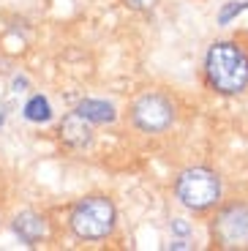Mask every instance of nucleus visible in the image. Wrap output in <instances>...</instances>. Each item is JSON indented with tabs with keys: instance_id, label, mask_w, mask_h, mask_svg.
<instances>
[{
	"instance_id": "nucleus-1",
	"label": "nucleus",
	"mask_w": 248,
	"mask_h": 251,
	"mask_svg": "<svg viewBox=\"0 0 248 251\" xmlns=\"http://www.w3.org/2000/svg\"><path fill=\"white\" fill-rule=\"evenodd\" d=\"M205 82L221 96L248 88V52L237 41H216L205 55Z\"/></svg>"
},
{
	"instance_id": "nucleus-2",
	"label": "nucleus",
	"mask_w": 248,
	"mask_h": 251,
	"mask_svg": "<svg viewBox=\"0 0 248 251\" xmlns=\"http://www.w3.org/2000/svg\"><path fill=\"white\" fill-rule=\"evenodd\" d=\"M118 224V210L109 197H82L69 210V229L79 240H104L115 232Z\"/></svg>"
},
{
	"instance_id": "nucleus-3",
	"label": "nucleus",
	"mask_w": 248,
	"mask_h": 251,
	"mask_svg": "<svg viewBox=\"0 0 248 251\" xmlns=\"http://www.w3.org/2000/svg\"><path fill=\"white\" fill-rule=\"evenodd\" d=\"M174 194L188 210H210L221 200V177L207 167H188L174 180Z\"/></svg>"
},
{
	"instance_id": "nucleus-4",
	"label": "nucleus",
	"mask_w": 248,
	"mask_h": 251,
	"mask_svg": "<svg viewBox=\"0 0 248 251\" xmlns=\"http://www.w3.org/2000/svg\"><path fill=\"white\" fill-rule=\"evenodd\" d=\"M131 123L145 134H161L174 123V104L158 90H145L128 109Z\"/></svg>"
},
{
	"instance_id": "nucleus-5",
	"label": "nucleus",
	"mask_w": 248,
	"mask_h": 251,
	"mask_svg": "<svg viewBox=\"0 0 248 251\" xmlns=\"http://www.w3.org/2000/svg\"><path fill=\"white\" fill-rule=\"evenodd\" d=\"M216 246L221 249H248V205H223L210 224Z\"/></svg>"
},
{
	"instance_id": "nucleus-6",
	"label": "nucleus",
	"mask_w": 248,
	"mask_h": 251,
	"mask_svg": "<svg viewBox=\"0 0 248 251\" xmlns=\"http://www.w3.org/2000/svg\"><path fill=\"white\" fill-rule=\"evenodd\" d=\"M60 137H63V142L69 145V148H85V145H90V139H93V131H90V120L87 118H82L79 112H71V115H66L63 118V123H60Z\"/></svg>"
},
{
	"instance_id": "nucleus-7",
	"label": "nucleus",
	"mask_w": 248,
	"mask_h": 251,
	"mask_svg": "<svg viewBox=\"0 0 248 251\" xmlns=\"http://www.w3.org/2000/svg\"><path fill=\"white\" fill-rule=\"evenodd\" d=\"M11 226H14V232H17V238L22 240V243H27V246H36L38 240L47 238V219L38 216V213H33V210L19 213Z\"/></svg>"
},
{
	"instance_id": "nucleus-8",
	"label": "nucleus",
	"mask_w": 248,
	"mask_h": 251,
	"mask_svg": "<svg viewBox=\"0 0 248 251\" xmlns=\"http://www.w3.org/2000/svg\"><path fill=\"white\" fill-rule=\"evenodd\" d=\"M76 112L82 118H87L90 123H112L115 120V107L106 104V101H99V99H85L76 107Z\"/></svg>"
},
{
	"instance_id": "nucleus-9",
	"label": "nucleus",
	"mask_w": 248,
	"mask_h": 251,
	"mask_svg": "<svg viewBox=\"0 0 248 251\" xmlns=\"http://www.w3.org/2000/svg\"><path fill=\"white\" fill-rule=\"evenodd\" d=\"M25 118L33 120V123H47V120L52 118L50 101L44 99V96H33V99L25 104Z\"/></svg>"
},
{
	"instance_id": "nucleus-10",
	"label": "nucleus",
	"mask_w": 248,
	"mask_h": 251,
	"mask_svg": "<svg viewBox=\"0 0 248 251\" xmlns=\"http://www.w3.org/2000/svg\"><path fill=\"white\" fill-rule=\"evenodd\" d=\"M128 11H153L158 6V0H120Z\"/></svg>"
},
{
	"instance_id": "nucleus-11",
	"label": "nucleus",
	"mask_w": 248,
	"mask_h": 251,
	"mask_svg": "<svg viewBox=\"0 0 248 251\" xmlns=\"http://www.w3.org/2000/svg\"><path fill=\"white\" fill-rule=\"evenodd\" d=\"M243 8H248V3H232V6H226V8H221V14H218V22L221 25H226L235 14H240Z\"/></svg>"
},
{
	"instance_id": "nucleus-12",
	"label": "nucleus",
	"mask_w": 248,
	"mask_h": 251,
	"mask_svg": "<svg viewBox=\"0 0 248 251\" xmlns=\"http://www.w3.org/2000/svg\"><path fill=\"white\" fill-rule=\"evenodd\" d=\"M172 229H174L177 235H188V224H186V221H180V219L172 224Z\"/></svg>"
},
{
	"instance_id": "nucleus-13",
	"label": "nucleus",
	"mask_w": 248,
	"mask_h": 251,
	"mask_svg": "<svg viewBox=\"0 0 248 251\" xmlns=\"http://www.w3.org/2000/svg\"><path fill=\"white\" fill-rule=\"evenodd\" d=\"M172 249H188V243H186V240H174Z\"/></svg>"
}]
</instances>
